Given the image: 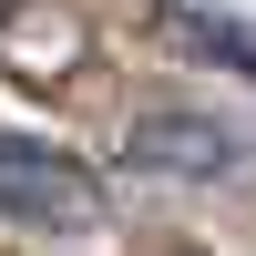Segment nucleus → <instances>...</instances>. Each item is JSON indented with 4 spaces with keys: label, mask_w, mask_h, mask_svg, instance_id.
<instances>
[{
    "label": "nucleus",
    "mask_w": 256,
    "mask_h": 256,
    "mask_svg": "<svg viewBox=\"0 0 256 256\" xmlns=\"http://www.w3.org/2000/svg\"><path fill=\"white\" fill-rule=\"evenodd\" d=\"M0 216H20V226H92L102 184L82 174V154H62V144L0 134Z\"/></svg>",
    "instance_id": "1"
},
{
    "label": "nucleus",
    "mask_w": 256,
    "mask_h": 256,
    "mask_svg": "<svg viewBox=\"0 0 256 256\" xmlns=\"http://www.w3.org/2000/svg\"><path fill=\"white\" fill-rule=\"evenodd\" d=\"M134 164L144 174H184V184H226L246 164V144L226 134L216 113H144L134 123Z\"/></svg>",
    "instance_id": "2"
},
{
    "label": "nucleus",
    "mask_w": 256,
    "mask_h": 256,
    "mask_svg": "<svg viewBox=\"0 0 256 256\" xmlns=\"http://www.w3.org/2000/svg\"><path fill=\"white\" fill-rule=\"evenodd\" d=\"M174 31H184V41H205V52H226L236 72H256V20H236V10H184Z\"/></svg>",
    "instance_id": "3"
}]
</instances>
